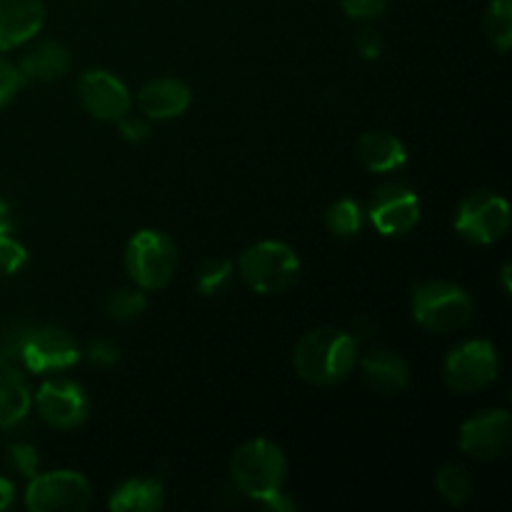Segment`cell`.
Here are the masks:
<instances>
[{
	"label": "cell",
	"mask_w": 512,
	"mask_h": 512,
	"mask_svg": "<svg viewBox=\"0 0 512 512\" xmlns=\"http://www.w3.org/2000/svg\"><path fill=\"white\" fill-rule=\"evenodd\" d=\"M370 223L380 235H405L420 223V200L410 188L390 183L370 203Z\"/></svg>",
	"instance_id": "12"
},
{
	"label": "cell",
	"mask_w": 512,
	"mask_h": 512,
	"mask_svg": "<svg viewBox=\"0 0 512 512\" xmlns=\"http://www.w3.org/2000/svg\"><path fill=\"white\" fill-rule=\"evenodd\" d=\"M25 263H28V253H25L23 245L15 238H10V233L0 235V270L13 275L18 273Z\"/></svg>",
	"instance_id": "27"
},
{
	"label": "cell",
	"mask_w": 512,
	"mask_h": 512,
	"mask_svg": "<svg viewBox=\"0 0 512 512\" xmlns=\"http://www.w3.org/2000/svg\"><path fill=\"white\" fill-rule=\"evenodd\" d=\"M500 370L498 350L488 340H468L445 358V385L455 393H478L495 383Z\"/></svg>",
	"instance_id": "7"
},
{
	"label": "cell",
	"mask_w": 512,
	"mask_h": 512,
	"mask_svg": "<svg viewBox=\"0 0 512 512\" xmlns=\"http://www.w3.org/2000/svg\"><path fill=\"white\" fill-rule=\"evenodd\" d=\"M10 230H13V213L5 200H0V235H8Z\"/></svg>",
	"instance_id": "34"
},
{
	"label": "cell",
	"mask_w": 512,
	"mask_h": 512,
	"mask_svg": "<svg viewBox=\"0 0 512 512\" xmlns=\"http://www.w3.org/2000/svg\"><path fill=\"white\" fill-rule=\"evenodd\" d=\"M503 283H505V290H510V265H505L503 268Z\"/></svg>",
	"instance_id": "35"
},
{
	"label": "cell",
	"mask_w": 512,
	"mask_h": 512,
	"mask_svg": "<svg viewBox=\"0 0 512 512\" xmlns=\"http://www.w3.org/2000/svg\"><path fill=\"white\" fill-rule=\"evenodd\" d=\"M485 28L500 53H508L512 45V0H490Z\"/></svg>",
	"instance_id": "22"
},
{
	"label": "cell",
	"mask_w": 512,
	"mask_h": 512,
	"mask_svg": "<svg viewBox=\"0 0 512 512\" xmlns=\"http://www.w3.org/2000/svg\"><path fill=\"white\" fill-rule=\"evenodd\" d=\"M358 363V343L338 328L310 330L293 353L295 373L313 385H335L348 378Z\"/></svg>",
	"instance_id": "1"
},
{
	"label": "cell",
	"mask_w": 512,
	"mask_h": 512,
	"mask_svg": "<svg viewBox=\"0 0 512 512\" xmlns=\"http://www.w3.org/2000/svg\"><path fill=\"white\" fill-rule=\"evenodd\" d=\"M18 68L25 80H58L68 73L70 53L58 40H45L23 55Z\"/></svg>",
	"instance_id": "17"
},
{
	"label": "cell",
	"mask_w": 512,
	"mask_h": 512,
	"mask_svg": "<svg viewBox=\"0 0 512 512\" xmlns=\"http://www.w3.org/2000/svg\"><path fill=\"white\" fill-rule=\"evenodd\" d=\"M13 500H15V485L10 483L8 478L0 475V512L8 510L10 505H13Z\"/></svg>",
	"instance_id": "33"
},
{
	"label": "cell",
	"mask_w": 512,
	"mask_h": 512,
	"mask_svg": "<svg viewBox=\"0 0 512 512\" xmlns=\"http://www.w3.org/2000/svg\"><path fill=\"white\" fill-rule=\"evenodd\" d=\"M8 463L18 475H23V478H33V475H38L40 455L33 445L18 443L8 450Z\"/></svg>",
	"instance_id": "26"
},
{
	"label": "cell",
	"mask_w": 512,
	"mask_h": 512,
	"mask_svg": "<svg viewBox=\"0 0 512 512\" xmlns=\"http://www.w3.org/2000/svg\"><path fill=\"white\" fill-rule=\"evenodd\" d=\"M15 350L30 373L65 370L78 363L80 358L78 343L70 338V333H65L63 328H53V325L30 328L28 333L20 335Z\"/></svg>",
	"instance_id": "9"
},
{
	"label": "cell",
	"mask_w": 512,
	"mask_h": 512,
	"mask_svg": "<svg viewBox=\"0 0 512 512\" xmlns=\"http://www.w3.org/2000/svg\"><path fill=\"white\" fill-rule=\"evenodd\" d=\"M343 13L353 20H373L383 15L388 0H340Z\"/></svg>",
	"instance_id": "29"
},
{
	"label": "cell",
	"mask_w": 512,
	"mask_h": 512,
	"mask_svg": "<svg viewBox=\"0 0 512 512\" xmlns=\"http://www.w3.org/2000/svg\"><path fill=\"white\" fill-rule=\"evenodd\" d=\"M118 123H120V133H123V138L128 140V143H143V140L148 138V123H145V120L125 113Z\"/></svg>",
	"instance_id": "31"
},
{
	"label": "cell",
	"mask_w": 512,
	"mask_h": 512,
	"mask_svg": "<svg viewBox=\"0 0 512 512\" xmlns=\"http://www.w3.org/2000/svg\"><path fill=\"white\" fill-rule=\"evenodd\" d=\"M325 225L333 235L338 238H353L363 228V213H360V205L355 200L343 198L338 203H333L325 213Z\"/></svg>",
	"instance_id": "21"
},
{
	"label": "cell",
	"mask_w": 512,
	"mask_h": 512,
	"mask_svg": "<svg viewBox=\"0 0 512 512\" xmlns=\"http://www.w3.org/2000/svg\"><path fill=\"white\" fill-rule=\"evenodd\" d=\"M510 228V205L500 195L480 190V193L468 195L460 203L458 215H455V230L465 240L478 245L498 243Z\"/></svg>",
	"instance_id": "8"
},
{
	"label": "cell",
	"mask_w": 512,
	"mask_h": 512,
	"mask_svg": "<svg viewBox=\"0 0 512 512\" xmlns=\"http://www.w3.org/2000/svg\"><path fill=\"white\" fill-rule=\"evenodd\" d=\"M125 270L138 288H165L178 270V248L160 230H140L125 250Z\"/></svg>",
	"instance_id": "5"
},
{
	"label": "cell",
	"mask_w": 512,
	"mask_h": 512,
	"mask_svg": "<svg viewBox=\"0 0 512 512\" xmlns=\"http://www.w3.org/2000/svg\"><path fill=\"white\" fill-rule=\"evenodd\" d=\"M35 408L50 428L73 430L88 420L90 400L88 393L73 380H50L40 385L35 395Z\"/></svg>",
	"instance_id": "11"
},
{
	"label": "cell",
	"mask_w": 512,
	"mask_h": 512,
	"mask_svg": "<svg viewBox=\"0 0 512 512\" xmlns=\"http://www.w3.org/2000/svg\"><path fill=\"white\" fill-rule=\"evenodd\" d=\"M83 108L98 120H120L130 110V93L120 78L108 70H88L78 80Z\"/></svg>",
	"instance_id": "13"
},
{
	"label": "cell",
	"mask_w": 512,
	"mask_h": 512,
	"mask_svg": "<svg viewBox=\"0 0 512 512\" xmlns=\"http://www.w3.org/2000/svg\"><path fill=\"white\" fill-rule=\"evenodd\" d=\"M230 270H233V265H230L228 260H223V258L208 260V263H205L203 268H200V273H198V290H200V293H203V295L218 293V290L223 288L225 283H228Z\"/></svg>",
	"instance_id": "25"
},
{
	"label": "cell",
	"mask_w": 512,
	"mask_h": 512,
	"mask_svg": "<svg viewBox=\"0 0 512 512\" xmlns=\"http://www.w3.org/2000/svg\"><path fill=\"white\" fill-rule=\"evenodd\" d=\"M193 93L188 85L178 78H158L150 80L140 88L138 103L148 118L153 120H173L188 110Z\"/></svg>",
	"instance_id": "15"
},
{
	"label": "cell",
	"mask_w": 512,
	"mask_h": 512,
	"mask_svg": "<svg viewBox=\"0 0 512 512\" xmlns=\"http://www.w3.org/2000/svg\"><path fill=\"white\" fill-rule=\"evenodd\" d=\"M30 390L25 385L23 375L0 360V428H13L28 415L30 410Z\"/></svg>",
	"instance_id": "19"
},
{
	"label": "cell",
	"mask_w": 512,
	"mask_h": 512,
	"mask_svg": "<svg viewBox=\"0 0 512 512\" xmlns=\"http://www.w3.org/2000/svg\"><path fill=\"white\" fill-rule=\"evenodd\" d=\"M240 275L245 283L260 295L283 293L285 288L298 280L300 258L290 245L280 240H263L255 243L240 255Z\"/></svg>",
	"instance_id": "4"
},
{
	"label": "cell",
	"mask_w": 512,
	"mask_h": 512,
	"mask_svg": "<svg viewBox=\"0 0 512 512\" xmlns=\"http://www.w3.org/2000/svg\"><path fill=\"white\" fill-rule=\"evenodd\" d=\"M285 473H288V463H285L283 450L263 438L243 443L230 460L233 483L238 485L240 493L258 503L283 493Z\"/></svg>",
	"instance_id": "2"
},
{
	"label": "cell",
	"mask_w": 512,
	"mask_h": 512,
	"mask_svg": "<svg viewBox=\"0 0 512 512\" xmlns=\"http://www.w3.org/2000/svg\"><path fill=\"white\" fill-rule=\"evenodd\" d=\"M93 503L88 478L75 470L33 475L25 490V505L33 512H80Z\"/></svg>",
	"instance_id": "6"
},
{
	"label": "cell",
	"mask_w": 512,
	"mask_h": 512,
	"mask_svg": "<svg viewBox=\"0 0 512 512\" xmlns=\"http://www.w3.org/2000/svg\"><path fill=\"white\" fill-rule=\"evenodd\" d=\"M438 490L450 505H463L473 493V478L463 465H445L438 473Z\"/></svg>",
	"instance_id": "23"
},
{
	"label": "cell",
	"mask_w": 512,
	"mask_h": 512,
	"mask_svg": "<svg viewBox=\"0 0 512 512\" xmlns=\"http://www.w3.org/2000/svg\"><path fill=\"white\" fill-rule=\"evenodd\" d=\"M43 23V0H0V50L18 48L33 40Z\"/></svg>",
	"instance_id": "14"
},
{
	"label": "cell",
	"mask_w": 512,
	"mask_h": 512,
	"mask_svg": "<svg viewBox=\"0 0 512 512\" xmlns=\"http://www.w3.org/2000/svg\"><path fill=\"white\" fill-rule=\"evenodd\" d=\"M25 83L23 73H20L18 65L8 63V60L0 58V108L10 103V100L18 95L20 85Z\"/></svg>",
	"instance_id": "28"
},
{
	"label": "cell",
	"mask_w": 512,
	"mask_h": 512,
	"mask_svg": "<svg viewBox=\"0 0 512 512\" xmlns=\"http://www.w3.org/2000/svg\"><path fill=\"white\" fill-rule=\"evenodd\" d=\"M145 305H148V300L138 290H118L108 298V315L118 323H130V320L143 315Z\"/></svg>",
	"instance_id": "24"
},
{
	"label": "cell",
	"mask_w": 512,
	"mask_h": 512,
	"mask_svg": "<svg viewBox=\"0 0 512 512\" xmlns=\"http://www.w3.org/2000/svg\"><path fill=\"white\" fill-rule=\"evenodd\" d=\"M363 375L370 388L380 395H398L408 388V363L393 350H373L363 360Z\"/></svg>",
	"instance_id": "16"
},
{
	"label": "cell",
	"mask_w": 512,
	"mask_h": 512,
	"mask_svg": "<svg viewBox=\"0 0 512 512\" xmlns=\"http://www.w3.org/2000/svg\"><path fill=\"white\" fill-rule=\"evenodd\" d=\"M358 50L360 55L368 60L380 58V53H383V38H380V33H375V30H363V33L358 35Z\"/></svg>",
	"instance_id": "32"
},
{
	"label": "cell",
	"mask_w": 512,
	"mask_h": 512,
	"mask_svg": "<svg viewBox=\"0 0 512 512\" xmlns=\"http://www.w3.org/2000/svg\"><path fill=\"white\" fill-rule=\"evenodd\" d=\"M360 160L373 173H390L405 165L408 153H405L403 140L390 133H368L363 135L358 145Z\"/></svg>",
	"instance_id": "20"
},
{
	"label": "cell",
	"mask_w": 512,
	"mask_h": 512,
	"mask_svg": "<svg viewBox=\"0 0 512 512\" xmlns=\"http://www.w3.org/2000/svg\"><path fill=\"white\" fill-rule=\"evenodd\" d=\"M413 315L425 330L453 333L473 318V300L460 285L448 280H428L413 293Z\"/></svg>",
	"instance_id": "3"
},
{
	"label": "cell",
	"mask_w": 512,
	"mask_h": 512,
	"mask_svg": "<svg viewBox=\"0 0 512 512\" xmlns=\"http://www.w3.org/2000/svg\"><path fill=\"white\" fill-rule=\"evenodd\" d=\"M165 505V490L153 478H133L125 480L113 498L108 500V508L115 512H158Z\"/></svg>",
	"instance_id": "18"
},
{
	"label": "cell",
	"mask_w": 512,
	"mask_h": 512,
	"mask_svg": "<svg viewBox=\"0 0 512 512\" xmlns=\"http://www.w3.org/2000/svg\"><path fill=\"white\" fill-rule=\"evenodd\" d=\"M512 440V418L508 410H488L483 415L465 420L460 428L458 445L465 455L475 460L505 458Z\"/></svg>",
	"instance_id": "10"
},
{
	"label": "cell",
	"mask_w": 512,
	"mask_h": 512,
	"mask_svg": "<svg viewBox=\"0 0 512 512\" xmlns=\"http://www.w3.org/2000/svg\"><path fill=\"white\" fill-rule=\"evenodd\" d=\"M88 358L93 360L95 365H103V368H108V365L118 363L120 350H118V345L113 343V340L98 338V340H93V343H90Z\"/></svg>",
	"instance_id": "30"
}]
</instances>
